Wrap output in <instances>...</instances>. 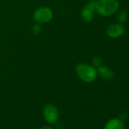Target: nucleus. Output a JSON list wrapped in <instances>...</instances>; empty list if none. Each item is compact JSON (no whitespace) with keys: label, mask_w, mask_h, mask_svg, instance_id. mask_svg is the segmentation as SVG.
I'll use <instances>...</instances> for the list:
<instances>
[{"label":"nucleus","mask_w":129,"mask_h":129,"mask_svg":"<svg viewBox=\"0 0 129 129\" xmlns=\"http://www.w3.org/2000/svg\"><path fill=\"white\" fill-rule=\"evenodd\" d=\"M76 72L79 78L87 83L93 81L97 76V72L94 67L85 64H79L76 66Z\"/></svg>","instance_id":"nucleus-2"},{"label":"nucleus","mask_w":129,"mask_h":129,"mask_svg":"<svg viewBox=\"0 0 129 129\" xmlns=\"http://www.w3.org/2000/svg\"><path fill=\"white\" fill-rule=\"evenodd\" d=\"M43 115L45 120L48 123L52 124L55 123L58 118V111L55 105L49 103L44 106Z\"/></svg>","instance_id":"nucleus-3"},{"label":"nucleus","mask_w":129,"mask_h":129,"mask_svg":"<svg viewBox=\"0 0 129 129\" xmlns=\"http://www.w3.org/2000/svg\"><path fill=\"white\" fill-rule=\"evenodd\" d=\"M33 31L35 34H39L41 31V27L39 26V25H35L34 27H33Z\"/></svg>","instance_id":"nucleus-11"},{"label":"nucleus","mask_w":129,"mask_h":129,"mask_svg":"<svg viewBox=\"0 0 129 129\" xmlns=\"http://www.w3.org/2000/svg\"><path fill=\"white\" fill-rule=\"evenodd\" d=\"M34 19L40 23H46L49 21L52 18V11L46 7H42L37 9L34 15Z\"/></svg>","instance_id":"nucleus-4"},{"label":"nucleus","mask_w":129,"mask_h":129,"mask_svg":"<svg viewBox=\"0 0 129 129\" xmlns=\"http://www.w3.org/2000/svg\"><path fill=\"white\" fill-rule=\"evenodd\" d=\"M127 19V13L125 11L121 12L118 15V21L120 24H123L124 23Z\"/></svg>","instance_id":"nucleus-9"},{"label":"nucleus","mask_w":129,"mask_h":129,"mask_svg":"<svg viewBox=\"0 0 129 129\" xmlns=\"http://www.w3.org/2000/svg\"><path fill=\"white\" fill-rule=\"evenodd\" d=\"M104 129H125L124 122L117 118L109 120L104 127Z\"/></svg>","instance_id":"nucleus-8"},{"label":"nucleus","mask_w":129,"mask_h":129,"mask_svg":"<svg viewBox=\"0 0 129 129\" xmlns=\"http://www.w3.org/2000/svg\"><path fill=\"white\" fill-rule=\"evenodd\" d=\"M95 11V2H90L88 3L81 12V18L86 21L90 22L92 21Z\"/></svg>","instance_id":"nucleus-5"},{"label":"nucleus","mask_w":129,"mask_h":129,"mask_svg":"<svg viewBox=\"0 0 129 129\" xmlns=\"http://www.w3.org/2000/svg\"><path fill=\"white\" fill-rule=\"evenodd\" d=\"M96 72H97V75H99V76L105 81H110L114 77L113 72L106 66L98 67Z\"/></svg>","instance_id":"nucleus-7"},{"label":"nucleus","mask_w":129,"mask_h":129,"mask_svg":"<svg viewBox=\"0 0 129 129\" xmlns=\"http://www.w3.org/2000/svg\"><path fill=\"white\" fill-rule=\"evenodd\" d=\"M40 129H53L50 127H41Z\"/></svg>","instance_id":"nucleus-12"},{"label":"nucleus","mask_w":129,"mask_h":129,"mask_svg":"<svg viewBox=\"0 0 129 129\" xmlns=\"http://www.w3.org/2000/svg\"><path fill=\"white\" fill-rule=\"evenodd\" d=\"M119 7L117 0H99L95 3V10L101 16L107 17L115 14Z\"/></svg>","instance_id":"nucleus-1"},{"label":"nucleus","mask_w":129,"mask_h":129,"mask_svg":"<svg viewBox=\"0 0 129 129\" xmlns=\"http://www.w3.org/2000/svg\"><path fill=\"white\" fill-rule=\"evenodd\" d=\"M124 31V27L121 24H111L107 29V34L111 38H118L120 37Z\"/></svg>","instance_id":"nucleus-6"},{"label":"nucleus","mask_w":129,"mask_h":129,"mask_svg":"<svg viewBox=\"0 0 129 129\" xmlns=\"http://www.w3.org/2000/svg\"><path fill=\"white\" fill-rule=\"evenodd\" d=\"M101 64H102V58L100 57H94L92 59V64H93V67L94 68H98L100 66H101Z\"/></svg>","instance_id":"nucleus-10"},{"label":"nucleus","mask_w":129,"mask_h":129,"mask_svg":"<svg viewBox=\"0 0 129 129\" xmlns=\"http://www.w3.org/2000/svg\"><path fill=\"white\" fill-rule=\"evenodd\" d=\"M91 2H95V1H96V0H90Z\"/></svg>","instance_id":"nucleus-13"}]
</instances>
